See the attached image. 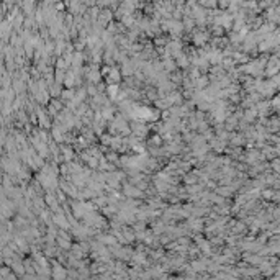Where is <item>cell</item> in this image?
Masks as SVG:
<instances>
[{"label": "cell", "instance_id": "obj_1", "mask_svg": "<svg viewBox=\"0 0 280 280\" xmlns=\"http://www.w3.org/2000/svg\"><path fill=\"white\" fill-rule=\"evenodd\" d=\"M207 41V34L205 33H197L195 34V44H203Z\"/></svg>", "mask_w": 280, "mask_h": 280}, {"label": "cell", "instance_id": "obj_2", "mask_svg": "<svg viewBox=\"0 0 280 280\" xmlns=\"http://www.w3.org/2000/svg\"><path fill=\"white\" fill-rule=\"evenodd\" d=\"M74 82H75V75H74V74H67V77H66V85H67V87H72Z\"/></svg>", "mask_w": 280, "mask_h": 280}, {"label": "cell", "instance_id": "obj_3", "mask_svg": "<svg viewBox=\"0 0 280 280\" xmlns=\"http://www.w3.org/2000/svg\"><path fill=\"white\" fill-rule=\"evenodd\" d=\"M164 64H165V69H167V71H174V69H175V62H174L172 59H167ZM164 64H162V66H164Z\"/></svg>", "mask_w": 280, "mask_h": 280}, {"label": "cell", "instance_id": "obj_4", "mask_svg": "<svg viewBox=\"0 0 280 280\" xmlns=\"http://www.w3.org/2000/svg\"><path fill=\"white\" fill-rule=\"evenodd\" d=\"M62 97H64V98H71V100H72V98H74V90H72V89H71V90H66L64 93H62Z\"/></svg>", "mask_w": 280, "mask_h": 280}, {"label": "cell", "instance_id": "obj_5", "mask_svg": "<svg viewBox=\"0 0 280 280\" xmlns=\"http://www.w3.org/2000/svg\"><path fill=\"white\" fill-rule=\"evenodd\" d=\"M62 75H64V74H62V71L56 72V77H58V80H59V82H61V80H62Z\"/></svg>", "mask_w": 280, "mask_h": 280}]
</instances>
